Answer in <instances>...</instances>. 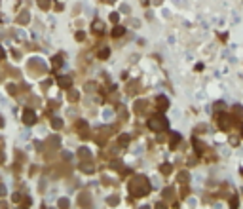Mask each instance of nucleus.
Instances as JSON below:
<instances>
[{
  "instance_id": "1",
  "label": "nucleus",
  "mask_w": 243,
  "mask_h": 209,
  "mask_svg": "<svg viewBox=\"0 0 243 209\" xmlns=\"http://www.w3.org/2000/svg\"><path fill=\"white\" fill-rule=\"evenodd\" d=\"M129 192L137 198H142V196H146L150 192V181L144 177V175H137L131 179L129 182Z\"/></svg>"
},
{
  "instance_id": "2",
  "label": "nucleus",
  "mask_w": 243,
  "mask_h": 209,
  "mask_svg": "<svg viewBox=\"0 0 243 209\" xmlns=\"http://www.w3.org/2000/svg\"><path fill=\"white\" fill-rule=\"evenodd\" d=\"M148 127L152 131H156V133H161V131L167 129V120L163 118L161 114H156V116H152V118L148 120Z\"/></svg>"
},
{
  "instance_id": "3",
  "label": "nucleus",
  "mask_w": 243,
  "mask_h": 209,
  "mask_svg": "<svg viewBox=\"0 0 243 209\" xmlns=\"http://www.w3.org/2000/svg\"><path fill=\"white\" fill-rule=\"evenodd\" d=\"M27 68H29V72H31L32 76H40V74L46 71V65H44L40 59H36V57H34V59H31V61H29Z\"/></svg>"
},
{
  "instance_id": "4",
  "label": "nucleus",
  "mask_w": 243,
  "mask_h": 209,
  "mask_svg": "<svg viewBox=\"0 0 243 209\" xmlns=\"http://www.w3.org/2000/svg\"><path fill=\"white\" fill-rule=\"evenodd\" d=\"M232 124H234V120L230 118L228 114H218V116H216V126L221 127V129L230 131V129H232Z\"/></svg>"
},
{
  "instance_id": "5",
  "label": "nucleus",
  "mask_w": 243,
  "mask_h": 209,
  "mask_svg": "<svg viewBox=\"0 0 243 209\" xmlns=\"http://www.w3.org/2000/svg\"><path fill=\"white\" fill-rule=\"evenodd\" d=\"M23 122H25L27 126H32L36 122V116H34V112L31 108H25V112H23Z\"/></svg>"
},
{
  "instance_id": "6",
  "label": "nucleus",
  "mask_w": 243,
  "mask_h": 209,
  "mask_svg": "<svg viewBox=\"0 0 243 209\" xmlns=\"http://www.w3.org/2000/svg\"><path fill=\"white\" fill-rule=\"evenodd\" d=\"M57 84H59L63 89H68V87L72 86V78H70V76H59V78H57Z\"/></svg>"
},
{
  "instance_id": "7",
  "label": "nucleus",
  "mask_w": 243,
  "mask_h": 209,
  "mask_svg": "<svg viewBox=\"0 0 243 209\" xmlns=\"http://www.w3.org/2000/svg\"><path fill=\"white\" fill-rule=\"evenodd\" d=\"M76 129H78V133H80V137H82V139H87V137H89V135L86 133V131H89L86 122H82V120H80V122L76 124Z\"/></svg>"
},
{
  "instance_id": "8",
  "label": "nucleus",
  "mask_w": 243,
  "mask_h": 209,
  "mask_svg": "<svg viewBox=\"0 0 243 209\" xmlns=\"http://www.w3.org/2000/svg\"><path fill=\"white\" fill-rule=\"evenodd\" d=\"M78 203H80L82 207H87V205H91V196H89L87 192H82V194L78 196Z\"/></svg>"
},
{
  "instance_id": "9",
  "label": "nucleus",
  "mask_w": 243,
  "mask_h": 209,
  "mask_svg": "<svg viewBox=\"0 0 243 209\" xmlns=\"http://www.w3.org/2000/svg\"><path fill=\"white\" fill-rule=\"evenodd\" d=\"M29 19H31V13H29L27 10H23V12L17 15V19H15V21L19 23V25H25V23H29Z\"/></svg>"
},
{
  "instance_id": "10",
  "label": "nucleus",
  "mask_w": 243,
  "mask_h": 209,
  "mask_svg": "<svg viewBox=\"0 0 243 209\" xmlns=\"http://www.w3.org/2000/svg\"><path fill=\"white\" fill-rule=\"evenodd\" d=\"M80 169L86 171V173H91V171H93V160H82Z\"/></svg>"
},
{
  "instance_id": "11",
  "label": "nucleus",
  "mask_w": 243,
  "mask_h": 209,
  "mask_svg": "<svg viewBox=\"0 0 243 209\" xmlns=\"http://www.w3.org/2000/svg\"><path fill=\"white\" fill-rule=\"evenodd\" d=\"M46 145L50 147V148H53V150H55V148H59V147H61V139H59V137H50V139L46 141Z\"/></svg>"
},
{
  "instance_id": "12",
  "label": "nucleus",
  "mask_w": 243,
  "mask_h": 209,
  "mask_svg": "<svg viewBox=\"0 0 243 209\" xmlns=\"http://www.w3.org/2000/svg\"><path fill=\"white\" fill-rule=\"evenodd\" d=\"M156 107H158V110H165V108L169 107V101H167L163 95H160V97L156 99Z\"/></svg>"
},
{
  "instance_id": "13",
  "label": "nucleus",
  "mask_w": 243,
  "mask_h": 209,
  "mask_svg": "<svg viewBox=\"0 0 243 209\" xmlns=\"http://www.w3.org/2000/svg\"><path fill=\"white\" fill-rule=\"evenodd\" d=\"M78 156L82 158V160H91V152L86 148V147H82V148H78Z\"/></svg>"
},
{
  "instance_id": "14",
  "label": "nucleus",
  "mask_w": 243,
  "mask_h": 209,
  "mask_svg": "<svg viewBox=\"0 0 243 209\" xmlns=\"http://www.w3.org/2000/svg\"><path fill=\"white\" fill-rule=\"evenodd\" d=\"M129 139H131V137H129V135H126V133H124V135H120V139H118L120 147H127V145H129Z\"/></svg>"
},
{
  "instance_id": "15",
  "label": "nucleus",
  "mask_w": 243,
  "mask_h": 209,
  "mask_svg": "<svg viewBox=\"0 0 243 209\" xmlns=\"http://www.w3.org/2000/svg\"><path fill=\"white\" fill-rule=\"evenodd\" d=\"M78 97H80V93H78V91H74V89H70V87H68V99H70L72 103H76V101H78Z\"/></svg>"
},
{
  "instance_id": "16",
  "label": "nucleus",
  "mask_w": 243,
  "mask_h": 209,
  "mask_svg": "<svg viewBox=\"0 0 243 209\" xmlns=\"http://www.w3.org/2000/svg\"><path fill=\"white\" fill-rule=\"evenodd\" d=\"M179 141H181V135L179 133H171V148H177Z\"/></svg>"
},
{
  "instance_id": "17",
  "label": "nucleus",
  "mask_w": 243,
  "mask_h": 209,
  "mask_svg": "<svg viewBox=\"0 0 243 209\" xmlns=\"http://www.w3.org/2000/svg\"><path fill=\"white\" fill-rule=\"evenodd\" d=\"M146 105H148L146 101H137L135 103V112H142L144 108H146Z\"/></svg>"
},
{
  "instance_id": "18",
  "label": "nucleus",
  "mask_w": 243,
  "mask_h": 209,
  "mask_svg": "<svg viewBox=\"0 0 243 209\" xmlns=\"http://www.w3.org/2000/svg\"><path fill=\"white\" fill-rule=\"evenodd\" d=\"M103 29H105V27H103V23H101V21H95V23H93V32L101 34V32H103Z\"/></svg>"
},
{
  "instance_id": "19",
  "label": "nucleus",
  "mask_w": 243,
  "mask_h": 209,
  "mask_svg": "<svg viewBox=\"0 0 243 209\" xmlns=\"http://www.w3.org/2000/svg\"><path fill=\"white\" fill-rule=\"evenodd\" d=\"M121 34H124V27H121V25H116L114 31H112V36L118 38V36H121Z\"/></svg>"
},
{
  "instance_id": "20",
  "label": "nucleus",
  "mask_w": 243,
  "mask_h": 209,
  "mask_svg": "<svg viewBox=\"0 0 243 209\" xmlns=\"http://www.w3.org/2000/svg\"><path fill=\"white\" fill-rule=\"evenodd\" d=\"M135 91H139V84H137V82H131L129 87H127V93H129V95H135Z\"/></svg>"
},
{
  "instance_id": "21",
  "label": "nucleus",
  "mask_w": 243,
  "mask_h": 209,
  "mask_svg": "<svg viewBox=\"0 0 243 209\" xmlns=\"http://www.w3.org/2000/svg\"><path fill=\"white\" fill-rule=\"evenodd\" d=\"M52 126H53V129H61L63 127V120L61 118H52Z\"/></svg>"
},
{
  "instance_id": "22",
  "label": "nucleus",
  "mask_w": 243,
  "mask_h": 209,
  "mask_svg": "<svg viewBox=\"0 0 243 209\" xmlns=\"http://www.w3.org/2000/svg\"><path fill=\"white\" fill-rule=\"evenodd\" d=\"M179 182H181V184H186V182H188V173H186V171H181V173H179Z\"/></svg>"
},
{
  "instance_id": "23",
  "label": "nucleus",
  "mask_w": 243,
  "mask_h": 209,
  "mask_svg": "<svg viewBox=\"0 0 243 209\" xmlns=\"http://www.w3.org/2000/svg\"><path fill=\"white\" fill-rule=\"evenodd\" d=\"M38 6H40L42 10H50L52 2H50V0H38Z\"/></svg>"
},
{
  "instance_id": "24",
  "label": "nucleus",
  "mask_w": 243,
  "mask_h": 209,
  "mask_svg": "<svg viewBox=\"0 0 243 209\" xmlns=\"http://www.w3.org/2000/svg\"><path fill=\"white\" fill-rule=\"evenodd\" d=\"M171 166H169V164H163V166H160V171L163 173V175H169V173H171Z\"/></svg>"
},
{
  "instance_id": "25",
  "label": "nucleus",
  "mask_w": 243,
  "mask_h": 209,
  "mask_svg": "<svg viewBox=\"0 0 243 209\" xmlns=\"http://www.w3.org/2000/svg\"><path fill=\"white\" fill-rule=\"evenodd\" d=\"M108 53H110V50H108V48H101L97 55H99L101 59H107V57H108Z\"/></svg>"
},
{
  "instance_id": "26",
  "label": "nucleus",
  "mask_w": 243,
  "mask_h": 209,
  "mask_svg": "<svg viewBox=\"0 0 243 209\" xmlns=\"http://www.w3.org/2000/svg\"><path fill=\"white\" fill-rule=\"evenodd\" d=\"M59 65H63V57H61V55H55V57H53V67L57 68Z\"/></svg>"
},
{
  "instance_id": "27",
  "label": "nucleus",
  "mask_w": 243,
  "mask_h": 209,
  "mask_svg": "<svg viewBox=\"0 0 243 209\" xmlns=\"http://www.w3.org/2000/svg\"><path fill=\"white\" fill-rule=\"evenodd\" d=\"M107 202H108V205H116V203L120 202V198H118V196H110Z\"/></svg>"
},
{
  "instance_id": "28",
  "label": "nucleus",
  "mask_w": 243,
  "mask_h": 209,
  "mask_svg": "<svg viewBox=\"0 0 243 209\" xmlns=\"http://www.w3.org/2000/svg\"><path fill=\"white\" fill-rule=\"evenodd\" d=\"M59 207H68V200H67V198L59 200Z\"/></svg>"
},
{
  "instance_id": "29",
  "label": "nucleus",
  "mask_w": 243,
  "mask_h": 209,
  "mask_svg": "<svg viewBox=\"0 0 243 209\" xmlns=\"http://www.w3.org/2000/svg\"><path fill=\"white\" fill-rule=\"evenodd\" d=\"M118 19H120L118 13H110V21H112V23H118Z\"/></svg>"
},
{
  "instance_id": "30",
  "label": "nucleus",
  "mask_w": 243,
  "mask_h": 209,
  "mask_svg": "<svg viewBox=\"0 0 243 209\" xmlns=\"http://www.w3.org/2000/svg\"><path fill=\"white\" fill-rule=\"evenodd\" d=\"M6 196V187L4 184H0V198H4Z\"/></svg>"
},
{
  "instance_id": "31",
  "label": "nucleus",
  "mask_w": 243,
  "mask_h": 209,
  "mask_svg": "<svg viewBox=\"0 0 243 209\" xmlns=\"http://www.w3.org/2000/svg\"><path fill=\"white\" fill-rule=\"evenodd\" d=\"M8 89H10V93H17V87H15V86H13V84H12V86H10V87H8Z\"/></svg>"
},
{
  "instance_id": "32",
  "label": "nucleus",
  "mask_w": 243,
  "mask_h": 209,
  "mask_svg": "<svg viewBox=\"0 0 243 209\" xmlns=\"http://www.w3.org/2000/svg\"><path fill=\"white\" fill-rule=\"evenodd\" d=\"M6 57V52H4V48H0V61H2Z\"/></svg>"
},
{
  "instance_id": "33",
  "label": "nucleus",
  "mask_w": 243,
  "mask_h": 209,
  "mask_svg": "<svg viewBox=\"0 0 243 209\" xmlns=\"http://www.w3.org/2000/svg\"><path fill=\"white\" fill-rule=\"evenodd\" d=\"M76 38H78V40H80V42H82V40H84V38H86V34H84V32H78V34H76Z\"/></svg>"
},
{
  "instance_id": "34",
  "label": "nucleus",
  "mask_w": 243,
  "mask_h": 209,
  "mask_svg": "<svg viewBox=\"0 0 243 209\" xmlns=\"http://www.w3.org/2000/svg\"><path fill=\"white\" fill-rule=\"evenodd\" d=\"M105 2H108V4H112V2H114V0H105Z\"/></svg>"
}]
</instances>
